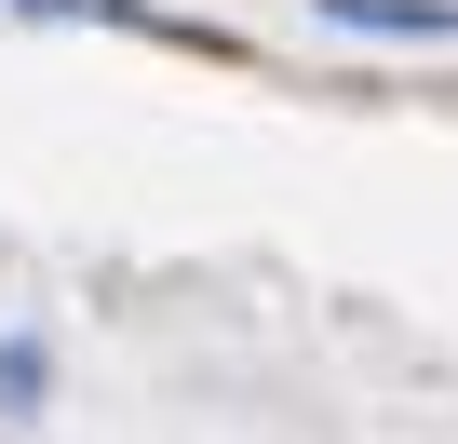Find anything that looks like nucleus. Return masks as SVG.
Instances as JSON below:
<instances>
[{"label":"nucleus","instance_id":"nucleus-1","mask_svg":"<svg viewBox=\"0 0 458 444\" xmlns=\"http://www.w3.org/2000/svg\"><path fill=\"white\" fill-rule=\"evenodd\" d=\"M324 28H377V41H458V0H324Z\"/></svg>","mask_w":458,"mask_h":444},{"label":"nucleus","instance_id":"nucleus-2","mask_svg":"<svg viewBox=\"0 0 458 444\" xmlns=\"http://www.w3.org/2000/svg\"><path fill=\"white\" fill-rule=\"evenodd\" d=\"M41 390H55V350L41 337H0V417H41Z\"/></svg>","mask_w":458,"mask_h":444},{"label":"nucleus","instance_id":"nucleus-3","mask_svg":"<svg viewBox=\"0 0 458 444\" xmlns=\"http://www.w3.org/2000/svg\"><path fill=\"white\" fill-rule=\"evenodd\" d=\"M14 14H81V28H148V0H14Z\"/></svg>","mask_w":458,"mask_h":444}]
</instances>
